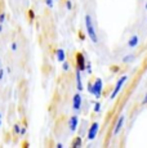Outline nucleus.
<instances>
[{"label":"nucleus","instance_id":"1","mask_svg":"<svg viewBox=\"0 0 147 148\" xmlns=\"http://www.w3.org/2000/svg\"><path fill=\"white\" fill-rule=\"evenodd\" d=\"M85 27H87V34H88L89 39L93 42L97 44L98 42V36H97V32H95V28H94V25H93V21H92L90 14H85Z\"/></svg>","mask_w":147,"mask_h":148},{"label":"nucleus","instance_id":"2","mask_svg":"<svg viewBox=\"0 0 147 148\" xmlns=\"http://www.w3.org/2000/svg\"><path fill=\"white\" fill-rule=\"evenodd\" d=\"M102 89H103V82H102V79H95L94 84H92V92L90 94H93L95 98H100L102 95Z\"/></svg>","mask_w":147,"mask_h":148},{"label":"nucleus","instance_id":"3","mask_svg":"<svg viewBox=\"0 0 147 148\" xmlns=\"http://www.w3.org/2000/svg\"><path fill=\"white\" fill-rule=\"evenodd\" d=\"M126 80H128V76H126V75H125V76H121L120 80L116 82V86H115V89L112 90V94H111V97H110V98H111V99H115V98H116L117 94H119V92H120L121 88H123V85L126 82Z\"/></svg>","mask_w":147,"mask_h":148},{"label":"nucleus","instance_id":"4","mask_svg":"<svg viewBox=\"0 0 147 148\" xmlns=\"http://www.w3.org/2000/svg\"><path fill=\"white\" fill-rule=\"evenodd\" d=\"M85 64H87L85 57L83 56V53H78L76 54V70L84 71L85 70Z\"/></svg>","mask_w":147,"mask_h":148},{"label":"nucleus","instance_id":"5","mask_svg":"<svg viewBox=\"0 0 147 148\" xmlns=\"http://www.w3.org/2000/svg\"><path fill=\"white\" fill-rule=\"evenodd\" d=\"M98 132H100V124H98V122H93V124L90 125L89 130H88V139L89 140H93V139L97 136Z\"/></svg>","mask_w":147,"mask_h":148},{"label":"nucleus","instance_id":"6","mask_svg":"<svg viewBox=\"0 0 147 148\" xmlns=\"http://www.w3.org/2000/svg\"><path fill=\"white\" fill-rule=\"evenodd\" d=\"M78 125H79V116L78 115H74L70 117L69 120V129L70 132H76V129H78Z\"/></svg>","mask_w":147,"mask_h":148},{"label":"nucleus","instance_id":"7","mask_svg":"<svg viewBox=\"0 0 147 148\" xmlns=\"http://www.w3.org/2000/svg\"><path fill=\"white\" fill-rule=\"evenodd\" d=\"M81 102H83V99H81V95L79 94V93H76L75 95H74V98H72V107H74V110L75 111H80V108H81Z\"/></svg>","mask_w":147,"mask_h":148},{"label":"nucleus","instance_id":"8","mask_svg":"<svg viewBox=\"0 0 147 148\" xmlns=\"http://www.w3.org/2000/svg\"><path fill=\"white\" fill-rule=\"evenodd\" d=\"M124 120H125V116L121 115L120 117H119V120H117V122H116V125H115L114 135H117V134H119V132L121 130V127H123V125H124Z\"/></svg>","mask_w":147,"mask_h":148},{"label":"nucleus","instance_id":"9","mask_svg":"<svg viewBox=\"0 0 147 148\" xmlns=\"http://www.w3.org/2000/svg\"><path fill=\"white\" fill-rule=\"evenodd\" d=\"M76 88H78L79 92H81L84 89L83 82H81V71L79 70H76Z\"/></svg>","mask_w":147,"mask_h":148},{"label":"nucleus","instance_id":"10","mask_svg":"<svg viewBox=\"0 0 147 148\" xmlns=\"http://www.w3.org/2000/svg\"><path fill=\"white\" fill-rule=\"evenodd\" d=\"M138 42H139V38H138V35H133L131 39H129L128 41V47L129 48H135L138 45Z\"/></svg>","mask_w":147,"mask_h":148},{"label":"nucleus","instance_id":"11","mask_svg":"<svg viewBox=\"0 0 147 148\" xmlns=\"http://www.w3.org/2000/svg\"><path fill=\"white\" fill-rule=\"evenodd\" d=\"M56 57H57L58 62H63L65 59H66V53H65L63 49H57V52H56Z\"/></svg>","mask_w":147,"mask_h":148},{"label":"nucleus","instance_id":"12","mask_svg":"<svg viewBox=\"0 0 147 148\" xmlns=\"http://www.w3.org/2000/svg\"><path fill=\"white\" fill-rule=\"evenodd\" d=\"M81 144H83V139H81L80 136H76V138L72 140L71 147L72 148H79V147H81Z\"/></svg>","mask_w":147,"mask_h":148},{"label":"nucleus","instance_id":"13","mask_svg":"<svg viewBox=\"0 0 147 148\" xmlns=\"http://www.w3.org/2000/svg\"><path fill=\"white\" fill-rule=\"evenodd\" d=\"M134 59H135V56H134V54H129V56H125V57L123 58V63H132Z\"/></svg>","mask_w":147,"mask_h":148},{"label":"nucleus","instance_id":"14","mask_svg":"<svg viewBox=\"0 0 147 148\" xmlns=\"http://www.w3.org/2000/svg\"><path fill=\"white\" fill-rule=\"evenodd\" d=\"M19 130H21V125L19 124H14L13 125V133L16 135H19Z\"/></svg>","mask_w":147,"mask_h":148},{"label":"nucleus","instance_id":"15","mask_svg":"<svg viewBox=\"0 0 147 148\" xmlns=\"http://www.w3.org/2000/svg\"><path fill=\"white\" fill-rule=\"evenodd\" d=\"M5 18H7V14H5V12H0V23H4L5 22Z\"/></svg>","mask_w":147,"mask_h":148},{"label":"nucleus","instance_id":"16","mask_svg":"<svg viewBox=\"0 0 147 148\" xmlns=\"http://www.w3.org/2000/svg\"><path fill=\"white\" fill-rule=\"evenodd\" d=\"M17 49H18V45H17L16 41H13L12 44H10V50H12V52H17Z\"/></svg>","mask_w":147,"mask_h":148},{"label":"nucleus","instance_id":"17","mask_svg":"<svg viewBox=\"0 0 147 148\" xmlns=\"http://www.w3.org/2000/svg\"><path fill=\"white\" fill-rule=\"evenodd\" d=\"M93 111H94V112H100V111H101V103H100V102L94 103V108H93Z\"/></svg>","mask_w":147,"mask_h":148},{"label":"nucleus","instance_id":"18","mask_svg":"<svg viewBox=\"0 0 147 148\" xmlns=\"http://www.w3.org/2000/svg\"><path fill=\"white\" fill-rule=\"evenodd\" d=\"M85 70L88 71V75H92V66H90L89 62H87V64H85Z\"/></svg>","mask_w":147,"mask_h":148},{"label":"nucleus","instance_id":"19","mask_svg":"<svg viewBox=\"0 0 147 148\" xmlns=\"http://www.w3.org/2000/svg\"><path fill=\"white\" fill-rule=\"evenodd\" d=\"M62 63H63V64H62V68H63V71H69V70H70V64L67 63V62L63 61Z\"/></svg>","mask_w":147,"mask_h":148},{"label":"nucleus","instance_id":"20","mask_svg":"<svg viewBox=\"0 0 147 148\" xmlns=\"http://www.w3.org/2000/svg\"><path fill=\"white\" fill-rule=\"evenodd\" d=\"M45 4H47L49 8H53V5H54V0H45Z\"/></svg>","mask_w":147,"mask_h":148},{"label":"nucleus","instance_id":"21","mask_svg":"<svg viewBox=\"0 0 147 148\" xmlns=\"http://www.w3.org/2000/svg\"><path fill=\"white\" fill-rule=\"evenodd\" d=\"M29 18H30V21H34V18H35V13H34V10H29Z\"/></svg>","mask_w":147,"mask_h":148},{"label":"nucleus","instance_id":"22","mask_svg":"<svg viewBox=\"0 0 147 148\" xmlns=\"http://www.w3.org/2000/svg\"><path fill=\"white\" fill-rule=\"evenodd\" d=\"M66 7H67V9H69V10L72 9V3H71V0H67V1H66Z\"/></svg>","mask_w":147,"mask_h":148},{"label":"nucleus","instance_id":"23","mask_svg":"<svg viewBox=\"0 0 147 148\" xmlns=\"http://www.w3.org/2000/svg\"><path fill=\"white\" fill-rule=\"evenodd\" d=\"M26 132H27V126L21 127V130H19V135H25L26 134Z\"/></svg>","mask_w":147,"mask_h":148},{"label":"nucleus","instance_id":"24","mask_svg":"<svg viewBox=\"0 0 147 148\" xmlns=\"http://www.w3.org/2000/svg\"><path fill=\"white\" fill-rule=\"evenodd\" d=\"M3 77H4V70L0 68V80H3Z\"/></svg>","mask_w":147,"mask_h":148},{"label":"nucleus","instance_id":"25","mask_svg":"<svg viewBox=\"0 0 147 148\" xmlns=\"http://www.w3.org/2000/svg\"><path fill=\"white\" fill-rule=\"evenodd\" d=\"M142 104H147V93L145 94V98H143V101H142Z\"/></svg>","mask_w":147,"mask_h":148},{"label":"nucleus","instance_id":"26","mask_svg":"<svg viewBox=\"0 0 147 148\" xmlns=\"http://www.w3.org/2000/svg\"><path fill=\"white\" fill-rule=\"evenodd\" d=\"M88 92H92V82H88Z\"/></svg>","mask_w":147,"mask_h":148},{"label":"nucleus","instance_id":"27","mask_svg":"<svg viewBox=\"0 0 147 148\" xmlns=\"http://www.w3.org/2000/svg\"><path fill=\"white\" fill-rule=\"evenodd\" d=\"M57 148H63V144H62V143H57Z\"/></svg>","mask_w":147,"mask_h":148},{"label":"nucleus","instance_id":"28","mask_svg":"<svg viewBox=\"0 0 147 148\" xmlns=\"http://www.w3.org/2000/svg\"><path fill=\"white\" fill-rule=\"evenodd\" d=\"M1 32H3V25L0 23V34H1Z\"/></svg>","mask_w":147,"mask_h":148},{"label":"nucleus","instance_id":"29","mask_svg":"<svg viewBox=\"0 0 147 148\" xmlns=\"http://www.w3.org/2000/svg\"><path fill=\"white\" fill-rule=\"evenodd\" d=\"M0 68H1V59H0Z\"/></svg>","mask_w":147,"mask_h":148},{"label":"nucleus","instance_id":"30","mask_svg":"<svg viewBox=\"0 0 147 148\" xmlns=\"http://www.w3.org/2000/svg\"><path fill=\"white\" fill-rule=\"evenodd\" d=\"M0 126H1V119H0Z\"/></svg>","mask_w":147,"mask_h":148},{"label":"nucleus","instance_id":"31","mask_svg":"<svg viewBox=\"0 0 147 148\" xmlns=\"http://www.w3.org/2000/svg\"><path fill=\"white\" fill-rule=\"evenodd\" d=\"M145 8H146V9H147V3H146V5H145Z\"/></svg>","mask_w":147,"mask_h":148},{"label":"nucleus","instance_id":"32","mask_svg":"<svg viewBox=\"0 0 147 148\" xmlns=\"http://www.w3.org/2000/svg\"><path fill=\"white\" fill-rule=\"evenodd\" d=\"M0 119H1V113H0Z\"/></svg>","mask_w":147,"mask_h":148}]
</instances>
